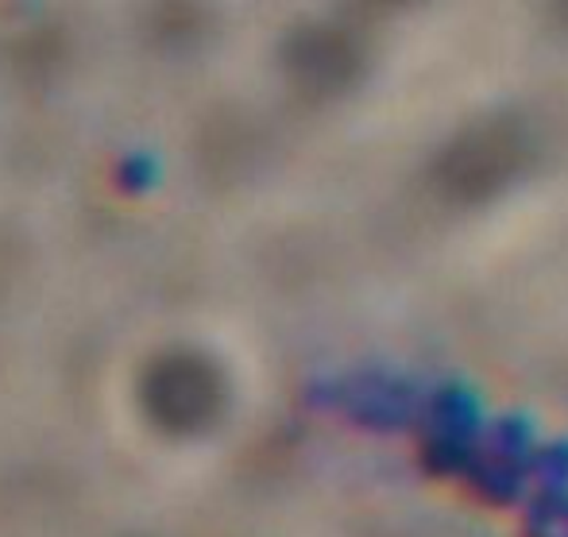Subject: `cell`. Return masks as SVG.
Returning <instances> with one entry per match:
<instances>
[{"instance_id":"cell-2","label":"cell","mask_w":568,"mask_h":537,"mask_svg":"<svg viewBox=\"0 0 568 537\" xmlns=\"http://www.w3.org/2000/svg\"><path fill=\"white\" fill-rule=\"evenodd\" d=\"M367 8H375V12H390V8H406L414 4V0H364Z\"/></svg>"},{"instance_id":"cell-3","label":"cell","mask_w":568,"mask_h":537,"mask_svg":"<svg viewBox=\"0 0 568 537\" xmlns=\"http://www.w3.org/2000/svg\"><path fill=\"white\" fill-rule=\"evenodd\" d=\"M549 8H554V16H557V23L568 31V0H549Z\"/></svg>"},{"instance_id":"cell-1","label":"cell","mask_w":568,"mask_h":537,"mask_svg":"<svg viewBox=\"0 0 568 537\" xmlns=\"http://www.w3.org/2000/svg\"><path fill=\"white\" fill-rule=\"evenodd\" d=\"M534 163V135L518 116H487L468 124L437 151L429 166L437 197L453 205H479L518 182Z\"/></svg>"}]
</instances>
